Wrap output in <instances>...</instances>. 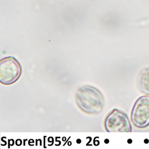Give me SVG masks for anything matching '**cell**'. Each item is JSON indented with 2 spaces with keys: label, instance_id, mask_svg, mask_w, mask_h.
I'll return each mask as SVG.
<instances>
[{
  "label": "cell",
  "instance_id": "obj_3",
  "mask_svg": "<svg viewBox=\"0 0 149 149\" xmlns=\"http://www.w3.org/2000/svg\"><path fill=\"white\" fill-rule=\"evenodd\" d=\"M104 127L109 132H130L132 127L127 115L120 110L114 109L109 113L104 122Z\"/></svg>",
  "mask_w": 149,
  "mask_h": 149
},
{
  "label": "cell",
  "instance_id": "obj_5",
  "mask_svg": "<svg viewBox=\"0 0 149 149\" xmlns=\"http://www.w3.org/2000/svg\"><path fill=\"white\" fill-rule=\"evenodd\" d=\"M139 87L142 92L149 95V68L141 71L139 76Z\"/></svg>",
  "mask_w": 149,
  "mask_h": 149
},
{
  "label": "cell",
  "instance_id": "obj_6",
  "mask_svg": "<svg viewBox=\"0 0 149 149\" xmlns=\"http://www.w3.org/2000/svg\"><path fill=\"white\" fill-rule=\"evenodd\" d=\"M22 144V140L21 139H18L16 140V145L18 146H20Z\"/></svg>",
  "mask_w": 149,
  "mask_h": 149
},
{
  "label": "cell",
  "instance_id": "obj_1",
  "mask_svg": "<svg viewBox=\"0 0 149 149\" xmlns=\"http://www.w3.org/2000/svg\"><path fill=\"white\" fill-rule=\"evenodd\" d=\"M76 100L80 109L88 114H98L102 111L104 106L102 94L92 86H85L79 89Z\"/></svg>",
  "mask_w": 149,
  "mask_h": 149
},
{
  "label": "cell",
  "instance_id": "obj_2",
  "mask_svg": "<svg viewBox=\"0 0 149 149\" xmlns=\"http://www.w3.org/2000/svg\"><path fill=\"white\" fill-rule=\"evenodd\" d=\"M22 72L20 64L13 56H8L1 60L0 81L2 84H13L19 78Z\"/></svg>",
  "mask_w": 149,
  "mask_h": 149
},
{
  "label": "cell",
  "instance_id": "obj_4",
  "mask_svg": "<svg viewBox=\"0 0 149 149\" xmlns=\"http://www.w3.org/2000/svg\"><path fill=\"white\" fill-rule=\"evenodd\" d=\"M132 122L136 127L145 128L149 125V96L139 97L134 104L131 115Z\"/></svg>",
  "mask_w": 149,
  "mask_h": 149
},
{
  "label": "cell",
  "instance_id": "obj_7",
  "mask_svg": "<svg viewBox=\"0 0 149 149\" xmlns=\"http://www.w3.org/2000/svg\"><path fill=\"white\" fill-rule=\"evenodd\" d=\"M77 143L78 144H80L81 143V139H77L76 141Z\"/></svg>",
  "mask_w": 149,
  "mask_h": 149
}]
</instances>
